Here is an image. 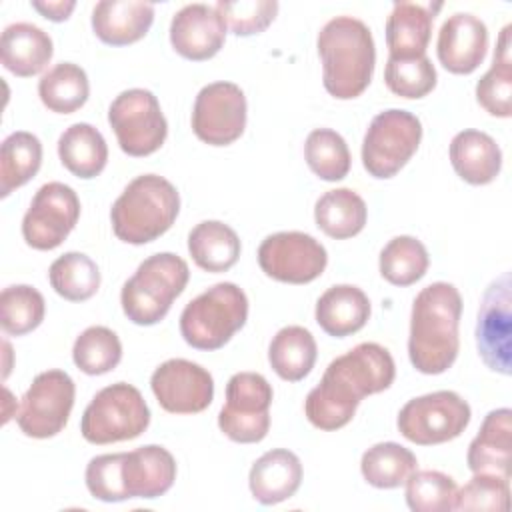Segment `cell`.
Listing matches in <instances>:
<instances>
[{"label":"cell","instance_id":"6da1fadb","mask_svg":"<svg viewBox=\"0 0 512 512\" xmlns=\"http://www.w3.org/2000/svg\"><path fill=\"white\" fill-rule=\"evenodd\" d=\"M394 376L390 352L376 342H362L328 364L304 400V414L320 430H338L354 418L364 396L390 388Z\"/></svg>","mask_w":512,"mask_h":512},{"label":"cell","instance_id":"7a4b0ae2","mask_svg":"<svg viewBox=\"0 0 512 512\" xmlns=\"http://www.w3.org/2000/svg\"><path fill=\"white\" fill-rule=\"evenodd\" d=\"M84 478L88 492L102 502L154 500L172 488L176 460L166 448L148 444L132 452L94 456L86 466Z\"/></svg>","mask_w":512,"mask_h":512},{"label":"cell","instance_id":"3957f363","mask_svg":"<svg viewBox=\"0 0 512 512\" xmlns=\"http://www.w3.org/2000/svg\"><path fill=\"white\" fill-rule=\"evenodd\" d=\"M462 296L454 284L432 282L412 302L408 356L422 374L446 372L460 348Z\"/></svg>","mask_w":512,"mask_h":512},{"label":"cell","instance_id":"277c9868","mask_svg":"<svg viewBox=\"0 0 512 512\" xmlns=\"http://www.w3.org/2000/svg\"><path fill=\"white\" fill-rule=\"evenodd\" d=\"M322 84L338 100L360 96L374 74L376 48L370 28L352 16L328 20L316 38Z\"/></svg>","mask_w":512,"mask_h":512},{"label":"cell","instance_id":"5b68a950","mask_svg":"<svg viewBox=\"0 0 512 512\" xmlns=\"http://www.w3.org/2000/svg\"><path fill=\"white\" fill-rule=\"evenodd\" d=\"M178 212L180 196L176 186L158 174H142L116 198L110 220L118 240L140 246L168 232Z\"/></svg>","mask_w":512,"mask_h":512},{"label":"cell","instance_id":"8992f818","mask_svg":"<svg viewBox=\"0 0 512 512\" xmlns=\"http://www.w3.org/2000/svg\"><path fill=\"white\" fill-rule=\"evenodd\" d=\"M190 278L186 260L172 252L148 256L120 292L126 318L138 326L158 324L172 302L184 292Z\"/></svg>","mask_w":512,"mask_h":512},{"label":"cell","instance_id":"52a82bcc","mask_svg":"<svg viewBox=\"0 0 512 512\" xmlns=\"http://www.w3.org/2000/svg\"><path fill=\"white\" fill-rule=\"evenodd\" d=\"M248 318V298L234 282H218L180 314V334L196 350L222 348Z\"/></svg>","mask_w":512,"mask_h":512},{"label":"cell","instance_id":"ba28073f","mask_svg":"<svg viewBox=\"0 0 512 512\" xmlns=\"http://www.w3.org/2000/svg\"><path fill=\"white\" fill-rule=\"evenodd\" d=\"M150 424V408L140 390L128 382L102 388L86 406L80 432L90 444H112L138 438Z\"/></svg>","mask_w":512,"mask_h":512},{"label":"cell","instance_id":"9c48e42d","mask_svg":"<svg viewBox=\"0 0 512 512\" xmlns=\"http://www.w3.org/2000/svg\"><path fill=\"white\" fill-rule=\"evenodd\" d=\"M422 140L420 120L400 108L376 114L364 134L362 164L378 180L392 178L416 154Z\"/></svg>","mask_w":512,"mask_h":512},{"label":"cell","instance_id":"30bf717a","mask_svg":"<svg viewBox=\"0 0 512 512\" xmlns=\"http://www.w3.org/2000/svg\"><path fill=\"white\" fill-rule=\"evenodd\" d=\"M470 416V406L462 396L452 390H438L408 400L398 412L396 426L406 440L432 446L458 438Z\"/></svg>","mask_w":512,"mask_h":512},{"label":"cell","instance_id":"8fae6325","mask_svg":"<svg viewBox=\"0 0 512 512\" xmlns=\"http://www.w3.org/2000/svg\"><path fill=\"white\" fill-rule=\"evenodd\" d=\"M108 122L122 152L134 158L154 154L168 136L160 102L144 88L120 92L108 108Z\"/></svg>","mask_w":512,"mask_h":512},{"label":"cell","instance_id":"7c38bea8","mask_svg":"<svg viewBox=\"0 0 512 512\" xmlns=\"http://www.w3.org/2000/svg\"><path fill=\"white\" fill-rule=\"evenodd\" d=\"M270 382L256 372H238L226 384V404L218 414L220 430L234 442L254 444L270 430Z\"/></svg>","mask_w":512,"mask_h":512},{"label":"cell","instance_id":"4fadbf2b","mask_svg":"<svg viewBox=\"0 0 512 512\" xmlns=\"http://www.w3.org/2000/svg\"><path fill=\"white\" fill-rule=\"evenodd\" d=\"M76 386L64 370L40 372L20 400L18 428L30 438H52L64 430L74 406Z\"/></svg>","mask_w":512,"mask_h":512},{"label":"cell","instance_id":"5bb4252c","mask_svg":"<svg viewBox=\"0 0 512 512\" xmlns=\"http://www.w3.org/2000/svg\"><path fill=\"white\" fill-rule=\"evenodd\" d=\"M78 218V194L62 182H48L38 188L22 218V238L34 250H54L68 238Z\"/></svg>","mask_w":512,"mask_h":512},{"label":"cell","instance_id":"9a60e30c","mask_svg":"<svg viewBox=\"0 0 512 512\" xmlns=\"http://www.w3.org/2000/svg\"><path fill=\"white\" fill-rule=\"evenodd\" d=\"M258 264L266 276L286 284H308L316 280L326 264V248L304 232H276L262 240Z\"/></svg>","mask_w":512,"mask_h":512},{"label":"cell","instance_id":"2e32d148","mask_svg":"<svg viewBox=\"0 0 512 512\" xmlns=\"http://www.w3.org/2000/svg\"><path fill=\"white\" fill-rule=\"evenodd\" d=\"M512 282L510 272L496 278L484 292L478 322H476V346L482 362L508 376L512 372Z\"/></svg>","mask_w":512,"mask_h":512},{"label":"cell","instance_id":"e0dca14e","mask_svg":"<svg viewBox=\"0 0 512 512\" xmlns=\"http://www.w3.org/2000/svg\"><path fill=\"white\" fill-rule=\"evenodd\" d=\"M246 128V96L234 82L206 84L192 110L194 134L210 146H228Z\"/></svg>","mask_w":512,"mask_h":512},{"label":"cell","instance_id":"ac0fdd59","mask_svg":"<svg viewBox=\"0 0 512 512\" xmlns=\"http://www.w3.org/2000/svg\"><path fill=\"white\" fill-rule=\"evenodd\" d=\"M158 404L170 414H198L212 404V374L196 362L170 358L162 362L150 378Z\"/></svg>","mask_w":512,"mask_h":512},{"label":"cell","instance_id":"d6986e66","mask_svg":"<svg viewBox=\"0 0 512 512\" xmlns=\"http://www.w3.org/2000/svg\"><path fill=\"white\" fill-rule=\"evenodd\" d=\"M226 40V24L218 10L208 4H186L170 22L172 48L194 62L220 52Z\"/></svg>","mask_w":512,"mask_h":512},{"label":"cell","instance_id":"ffe728a7","mask_svg":"<svg viewBox=\"0 0 512 512\" xmlns=\"http://www.w3.org/2000/svg\"><path fill=\"white\" fill-rule=\"evenodd\" d=\"M488 48L486 24L468 12L452 14L438 32L436 54L440 64L452 74L474 72Z\"/></svg>","mask_w":512,"mask_h":512},{"label":"cell","instance_id":"44dd1931","mask_svg":"<svg viewBox=\"0 0 512 512\" xmlns=\"http://www.w3.org/2000/svg\"><path fill=\"white\" fill-rule=\"evenodd\" d=\"M154 4L140 0H102L92 10V30L108 46H128L146 36Z\"/></svg>","mask_w":512,"mask_h":512},{"label":"cell","instance_id":"7402d4cb","mask_svg":"<svg viewBox=\"0 0 512 512\" xmlns=\"http://www.w3.org/2000/svg\"><path fill=\"white\" fill-rule=\"evenodd\" d=\"M302 482L300 458L286 450L276 448L264 452L250 468L248 486L256 502L272 506L296 494Z\"/></svg>","mask_w":512,"mask_h":512},{"label":"cell","instance_id":"603a6c76","mask_svg":"<svg viewBox=\"0 0 512 512\" xmlns=\"http://www.w3.org/2000/svg\"><path fill=\"white\" fill-rule=\"evenodd\" d=\"M512 460V412L498 408L486 414L480 432L468 446L466 462L472 474L486 472L510 478Z\"/></svg>","mask_w":512,"mask_h":512},{"label":"cell","instance_id":"cb8c5ba5","mask_svg":"<svg viewBox=\"0 0 512 512\" xmlns=\"http://www.w3.org/2000/svg\"><path fill=\"white\" fill-rule=\"evenodd\" d=\"M54 54L52 38L30 22H16L4 28L0 38L2 66L14 76L40 74Z\"/></svg>","mask_w":512,"mask_h":512},{"label":"cell","instance_id":"d4e9b609","mask_svg":"<svg viewBox=\"0 0 512 512\" xmlns=\"http://www.w3.org/2000/svg\"><path fill=\"white\" fill-rule=\"evenodd\" d=\"M450 162L464 182L482 186L490 184L500 174L502 150L490 134L462 130L450 142Z\"/></svg>","mask_w":512,"mask_h":512},{"label":"cell","instance_id":"484cf974","mask_svg":"<svg viewBox=\"0 0 512 512\" xmlns=\"http://www.w3.org/2000/svg\"><path fill=\"white\" fill-rule=\"evenodd\" d=\"M370 318V300L358 286H330L316 302L318 326L334 338H346L366 326Z\"/></svg>","mask_w":512,"mask_h":512},{"label":"cell","instance_id":"4316f807","mask_svg":"<svg viewBox=\"0 0 512 512\" xmlns=\"http://www.w3.org/2000/svg\"><path fill=\"white\" fill-rule=\"evenodd\" d=\"M434 12L416 2H394L386 20V44L390 58L424 56L432 34Z\"/></svg>","mask_w":512,"mask_h":512},{"label":"cell","instance_id":"83f0119b","mask_svg":"<svg viewBox=\"0 0 512 512\" xmlns=\"http://www.w3.org/2000/svg\"><path fill=\"white\" fill-rule=\"evenodd\" d=\"M58 156L70 174L90 180L106 168L108 146L98 128L88 122H76L60 134Z\"/></svg>","mask_w":512,"mask_h":512},{"label":"cell","instance_id":"f1b7e54d","mask_svg":"<svg viewBox=\"0 0 512 512\" xmlns=\"http://www.w3.org/2000/svg\"><path fill=\"white\" fill-rule=\"evenodd\" d=\"M188 252L198 268L206 272H226L240 256L238 234L220 220H204L188 234Z\"/></svg>","mask_w":512,"mask_h":512},{"label":"cell","instance_id":"f546056e","mask_svg":"<svg viewBox=\"0 0 512 512\" xmlns=\"http://www.w3.org/2000/svg\"><path fill=\"white\" fill-rule=\"evenodd\" d=\"M478 104L492 116H512V26L506 24L498 36L490 70L476 84Z\"/></svg>","mask_w":512,"mask_h":512},{"label":"cell","instance_id":"4dcf8cb0","mask_svg":"<svg viewBox=\"0 0 512 512\" xmlns=\"http://www.w3.org/2000/svg\"><path fill=\"white\" fill-rule=\"evenodd\" d=\"M366 218V202L352 188L328 190L314 206L316 226L334 240H346L360 234L366 226Z\"/></svg>","mask_w":512,"mask_h":512},{"label":"cell","instance_id":"1f68e13d","mask_svg":"<svg viewBox=\"0 0 512 512\" xmlns=\"http://www.w3.org/2000/svg\"><path fill=\"white\" fill-rule=\"evenodd\" d=\"M316 356V340L304 326L280 328L268 346V362L286 382L306 378L316 364Z\"/></svg>","mask_w":512,"mask_h":512},{"label":"cell","instance_id":"d6a6232c","mask_svg":"<svg viewBox=\"0 0 512 512\" xmlns=\"http://www.w3.org/2000/svg\"><path fill=\"white\" fill-rule=\"evenodd\" d=\"M42 164V144L38 136L26 130L12 132L0 148V196L6 198L12 190L32 180Z\"/></svg>","mask_w":512,"mask_h":512},{"label":"cell","instance_id":"836d02e7","mask_svg":"<svg viewBox=\"0 0 512 512\" xmlns=\"http://www.w3.org/2000/svg\"><path fill=\"white\" fill-rule=\"evenodd\" d=\"M90 84L84 68L72 62H60L38 82L42 104L56 114H72L88 100Z\"/></svg>","mask_w":512,"mask_h":512},{"label":"cell","instance_id":"e575fe53","mask_svg":"<svg viewBox=\"0 0 512 512\" xmlns=\"http://www.w3.org/2000/svg\"><path fill=\"white\" fill-rule=\"evenodd\" d=\"M418 460L412 450L396 442H378L362 454L360 472L374 488H398L416 470Z\"/></svg>","mask_w":512,"mask_h":512},{"label":"cell","instance_id":"d590c367","mask_svg":"<svg viewBox=\"0 0 512 512\" xmlns=\"http://www.w3.org/2000/svg\"><path fill=\"white\" fill-rule=\"evenodd\" d=\"M50 286L58 296L70 302H84L100 288V270L96 262L82 252L58 256L48 270Z\"/></svg>","mask_w":512,"mask_h":512},{"label":"cell","instance_id":"8d00e7d4","mask_svg":"<svg viewBox=\"0 0 512 512\" xmlns=\"http://www.w3.org/2000/svg\"><path fill=\"white\" fill-rule=\"evenodd\" d=\"M426 246L414 236H396L380 252V274L394 286H410L428 270Z\"/></svg>","mask_w":512,"mask_h":512},{"label":"cell","instance_id":"74e56055","mask_svg":"<svg viewBox=\"0 0 512 512\" xmlns=\"http://www.w3.org/2000/svg\"><path fill=\"white\" fill-rule=\"evenodd\" d=\"M304 158L308 168L326 182L346 178L352 164L346 140L330 128H316L308 134Z\"/></svg>","mask_w":512,"mask_h":512},{"label":"cell","instance_id":"f35d334b","mask_svg":"<svg viewBox=\"0 0 512 512\" xmlns=\"http://www.w3.org/2000/svg\"><path fill=\"white\" fill-rule=\"evenodd\" d=\"M44 296L28 286H6L0 294V326L10 336H24L36 330L44 320Z\"/></svg>","mask_w":512,"mask_h":512},{"label":"cell","instance_id":"ab89813d","mask_svg":"<svg viewBox=\"0 0 512 512\" xmlns=\"http://www.w3.org/2000/svg\"><path fill=\"white\" fill-rule=\"evenodd\" d=\"M72 360L88 376L106 374L122 360L120 338L106 326H90L76 338Z\"/></svg>","mask_w":512,"mask_h":512},{"label":"cell","instance_id":"60d3db41","mask_svg":"<svg viewBox=\"0 0 512 512\" xmlns=\"http://www.w3.org/2000/svg\"><path fill=\"white\" fill-rule=\"evenodd\" d=\"M406 484V504L414 512H448L456 510L458 486L438 470H414Z\"/></svg>","mask_w":512,"mask_h":512},{"label":"cell","instance_id":"b9f144b4","mask_svg":"<svg viewBox=\"0 0 512 512\" xmlns=\"http://www.w3.org/2000/svg\"><path fill=\"white\" fill-rule=\"evenodd\" d=\"M384 82L388 90L396 96H402L408 100L424 98L436 86V68L426 54L416 58L388 56L386 68H384Z\"/></svg>","mask_w":512,"mask_h":512},{"label":"cell","instance_id":"7bdbcfd3","mask_svg":"<svg viewBox=\"0 0 512 512\" xmlns=\"http://www.w3.org/2000/svg\"><path fill=\"white\" fill-rule=\"evenodd\" d=\"M510 506V478L476 472L458 488L456 510L466 512H506Z\"/></svg>","mask_w":512,"mask_h":512},{"label":"cell","instance_id":"ee69618b","mask_svg":"<svg viewBox=\"0 0 512 512\" xmlns=\"http://www.w3.org/2000/svg\"><path fill=\"white\" fill-rule=\"evenodd\" d=\"M226 28L236 36H254L264 32L278 14L276 0H220L214 6Z\"/></svg>","mask_w":512,"mask_h":512},{"label":"cell","instance_id":"f6af8a7d","mask_svg":"<svg viewBox=\"0 0 512 512\" xmlns=\"http://www.w3.org/2000/svg\"><path fill=\"white\" fill-rule=\"evenodd\" d=\"M32 8L52 22H64L76 8V2L74 0H66V2L64 0H58V2H36L34 0Z\"/></svg>","mask_w":512,"mask_h":512}]
</instances>
